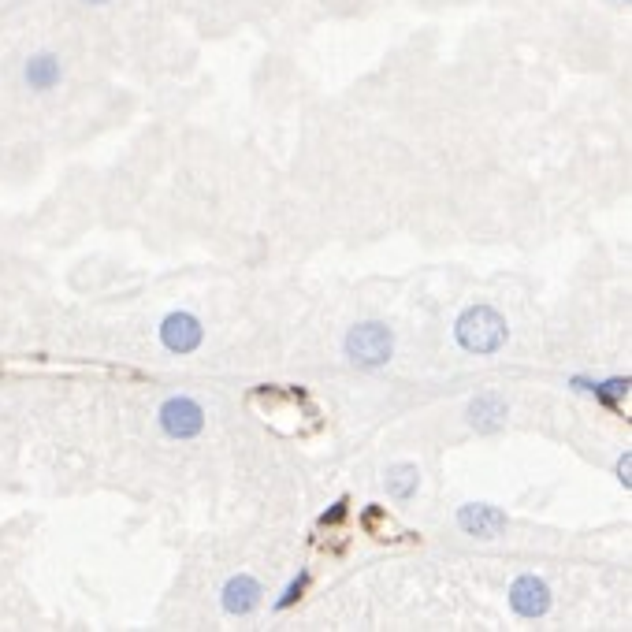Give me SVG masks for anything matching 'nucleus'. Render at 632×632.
I'll list each match as a JSON object with an SVG mask.
<instances>
[{
	"label": "nucleus",
	"instance_id": "nucleus-1",
	"mask_svg": "<svg viewBox=\"0 0 632 632\" xmlns=\"http://www.w3.org/2000/svg\"><path fill=\"white\" fill-rule=\"evenodd\" d=\"M506 335H510V328H506L499 309H491V305H469L454 320V339L465 354H499Z\"/></svg>",
	"mask_w": 632,
	"mask_h": 632
},
{
	"label": "nucleus",
	"instance_id": "nucleus-2",
	"mask_svg": "<svg viewBox=\"0 0 632 632\" xmlns=\"http://www.w3.org/2000/svg\"><path fill=\"white\" fill-rule=\"evenodd\" d=\"M343 350L357 369H383L395 357V335L380 320H365V324H354L346 331Z\"/></svg>",
	"mask_w": 632,
	"mask_h": 632
},
{
	"label": "nucleus",
	"instance_id": "nucleus-3",
	"mask_svg": "<svg viewBox=\"0 0 632 632\" xmlns=\"http://www.w3.org/2000/svg\"><path fill=\"white\" fill-rule=\"evenodd\" d=\"M157 424L168 439L190 443V439H198V435L205 432V409H201L198 398L172 395V398H164V406L157 409Z\"/></svg>",
	"mask_w": 632,
	"mask_h": 632
},
{
	"label": "nucleus",
	"instance_id": "nucleus-4",
	"mask_svg": "<svg viewBox=\"0 0 632 632\" xmlns=\"http://www.w3.org/2000/svg\"><path fill=\"white\" fill-rule=\"evenodd\" d=\"M551 588H547V580H540L536 573H525V577H517L510 584V610H514L517 618L525 621H540L547 618V610H551Z\"/></svg>",
	"mask_w": 632,
	"mask_h": 632
},
{
	"label": "nucleus",
	"instance_id": "nucleus-5",
	"mask_svg": "<svg viewBox=\"0 0 632 632\" xmlns=\"http://www.w3.org/2000/svg\"><path fill=\"white\" fill-rule=\"evenodd\" d=\"M160 343L168 354H194L205 343V328L194 313H168L160 320Z\"/></svg>",
	"mask_w": 632,
	"mask_h": 632
},
{
	"label": "nucleus",
	"instance_id": "nucleus-6",
	"mask_svg": "<svg viewBox=\"0 0 632 632\" xmlns=\"http://www.w3.org/2000/svg\"><path fill=\"white\" fill-rule=\"evenodd\" d=\"M506 525H510V517L491 502H465L458 510V528L476 540H495L499 532H506Z\"/></svg>",
	"mask_w": 632,
	"mask_h": 632
},
{
	"label": "nucleus",
	"instance_id": "nucleus-7",
	"mask_svg": "<svg viewBox=\"0 0 632 632\" xmlns=\"http://www.w3.org/2000/svg\"><path fill=\"white\" fill-rule=\"evenodd\" d=\"M264 599V588L261 580L250 577V573H238L224 584V592H220V606H224V614L231 618H250L253 610L261 606Z\"/></svg>",
	"mask_w": 632,
	"mask_h": 632
},
{
	"label": "nucleus",
	"instance_id": "nucleus-8",
	"mask_svg": "<svg viewBox=\"0 0 632 632\" xmlns=\"http://www.w3.org/2000/svg\"><path fill=\"white\" fill-rule=\"evenodd\" d=\"M465 417H469V428H476L480 435H499L506 428V417H510V406H506V398L495 395V391H484V395H476L465 409Z\"/></svg>",
	"mask_w": 632,
	"mask_h": 632
},
{
	"label": "nucleus",
	"instance_id": "nucleus-9",
	"mask_svg": "<svg viewBox=\"0 0 632 632\" xmlns=\"http://www.w3.org/2000/svg\"><path fill=\"white\" fill-rule=\"evenodd\" d=\"M23 79H27L30 90H56L60 86V79H64V67H60V56L53 53H38V56H30L27 67H23Z\"/></svg>",
	"mask_w": 632,
	"mask_h": 632
},
{
	"label": "nucleus",
	"instance_id": "nucleus-10",
	"mask_svg": "<svg viewBox=\"0 0 632 632\" xmlns=\"http://www.w3.org/2000/svg\"><path fill=\"white\" fill-rule=\"evenodd\" d=\"M383 488L395 502H409L421 491V469L413 461H395L387 473H383Z\"/></svg>",
	"mask_w": 632,
	"mask_h": 632
},
{
	"label": "nucleus",
	"instance_id": "nucleus-11",
	"mask_svg": "<svg viewBox=\"0 0 632 632\" xmlns=\"http://www.w3.org/2000/svg\"><path fill=\"white\" fill-rule=\"evenodd\" d=\"M588 395L599 402V406L614 409L618 406V398L629 395V376H610V380H592V391Z\"/></svg>",
	"mask_w": 632,
	"mask_h": 632
},
{
	"label": "nucleus",
	"instance_id": "nucleus-12",
	"mask_svg": "<svg viewBox=\"0 0 632 632\" xmlns=\"http://www.w3.org/2000/svg\"><path fill=\"white\" fill-rule=\"evenodd\" d=\"M305 584H309V569H302L298 577L290 580L287 588H283V595H279L276 603H272V610H276V614H283V610H290V606H294V603H298V599H302Z\"/></svg>",
	"mask_w": 632,
	"mask_h": 632
},
{
	"label": "nucleus",
	"instance_id": "nucleus-13",
	"mask_svg": "<svg viewBox=\"0 0 632 632\" xmlns=\"http://www.w3.org/2000/svg\"><path fill=\"white\" fill-rule=\"evenodd\" d=\"M346 514H350V499H339L331 510L320 514V525H339V521H346Z\"/></svg>",
	"mask_w": 632,
	"mask_h": 632
},
{
	"label": "nucleus",
	"instance_id": "nucleus-14",
	"mask_svg": "<svg viewBox=\"0 0 632 632\" xmlns=\"http://www.w3.org/2000/svg\"><path fill=\"white\" fill-rule=\"evenodd\" d=\"M614 473H618V480L621 484H625V488H632V450H625V454H621L618 458V469H614Z\"/></svg>",
	"mask_w": 632,
	"mask_h": 632
},
{
	"label": "nucleus",
	"instance_id": "nucleus-15",
	"mask_svg": "<svg viewBox=\"0 0 632 632\" xmlns=\"http://www.w3.org/2000/svg\"><path fill=\"white\" fill-rule=\"evenodd\" d=\"M82 4H108V0H82Z\"/></svg>",
	"mask_w": 632,
	"mask_h": 632
},
{
	"label": "nucleus",
	"instance_id": "nucleus-16",
	"mask_svg": "<svg viewBox=\"0 0 632 632\" xmlns=\"http://www.w3.org/2000/svg\"><path fill=\"white\" fill-rule=\"evenodd\" d=\"M625 4H629V0H625Z\"/></svg>",
	"mask_w": 632,
	"mask_h": 632
}]
</instances>
